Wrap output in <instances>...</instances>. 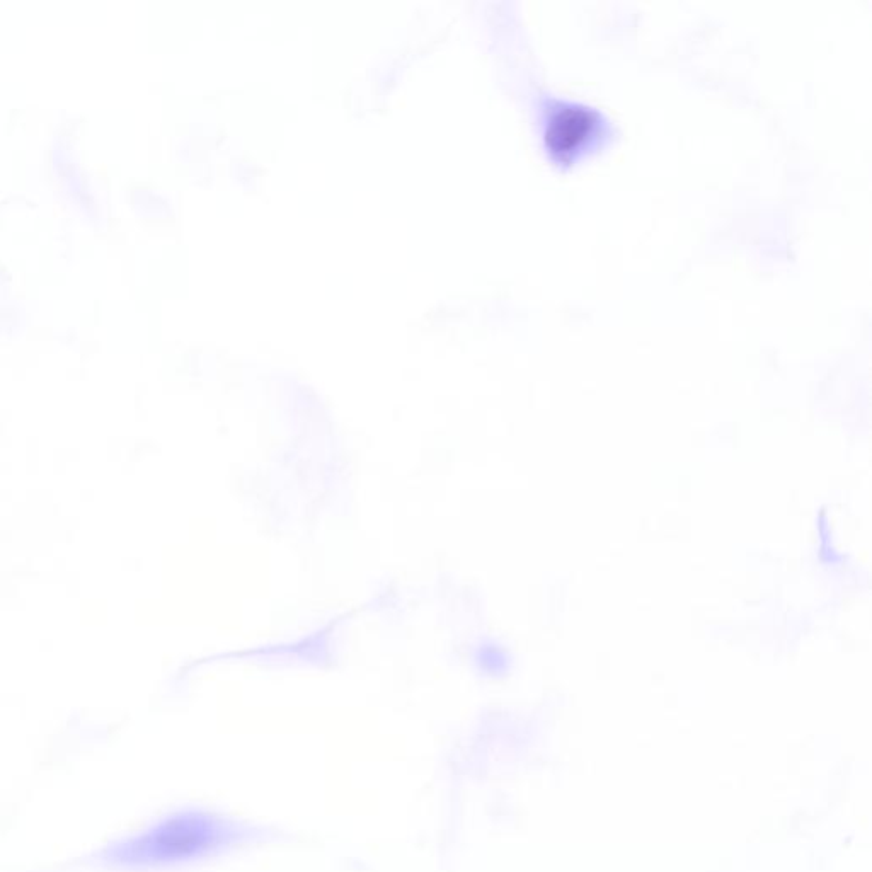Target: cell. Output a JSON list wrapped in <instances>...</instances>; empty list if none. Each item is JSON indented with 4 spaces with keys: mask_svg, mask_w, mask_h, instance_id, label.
Listing matches in <instances>:
<instances>
[{
    "mask_svg": "<svg viewBox=\"0 0 872 872\" xmlns=\"http://www.w3.org/2000/svg\"><path fill=\"white\" fill-rule=\"evenodd\" d=\"M593 115L583 108H566L557 113L549 127V142L554 149L569 150L591 132Z\"/></svg>",
    "mask_w": 872,
    "mask_h": 872,
    "instance_id": "1",
    "label": "cell"
}]
</instances>
